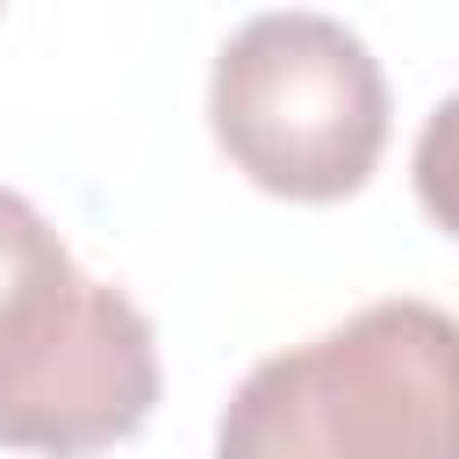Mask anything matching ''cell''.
Instances as JSON below:
<instances>
[{"label": "cell", "mask_w": 459, "mask_h": 459, "mask_svg": "<svg viewBox=\"0 0 459 459\" xmlns=\"http://www.w3.org/2000/svg\"><path fill=\"white\" fill-rule=\"evenodd\" d=\"M151 316L79 273L50 215L0 186V445L36 459H93L158 409Z\"/></svg>", "instance_id": "cell-2"}, {"label": "cell", "mask_w": 459, "mask_h": 459, "mask_svg": "<svg viewBox=\"0 0 459 459\" xmlns=\"http://www.w3.org/2000/svg\"><path fill=\"white\" fill-rule=\"evenodd\" d=\"M409 172H416L423 215H430L445 237H459V93H445V100L423 115V136H416Z\"/></svg>", "instance_id": "cell-4"}, {"label": "cell", "mask_w": 459, "mask_h": 459, "mask_svg": "<svg viewBox=\"0 0 459 459\" xmlns=\"http://www.w3.org/2000/svg\"><path fill=\"white\" fill-rule=\"evenodd\" d=\"M208 129L251 186L323 208L359 194L387 151V72L337 14L273 7L222 36Z\"/></svg>", "instance_id": "cell-3"}, {"label": "cell", "mask_w": 459, "mask_h": 459, "mask_svg": "<svg viewBox=\"0 0 459 459\" xmlns=\"http://www.w3.org/2000/svg\"><path fill=\"white\" fill-rule=\"evenodd\" d=\"M215 459H459V316L387 294L258 359L215 416Z\"/></svg>", "instance_id": "cell-1"}]
</instances>
